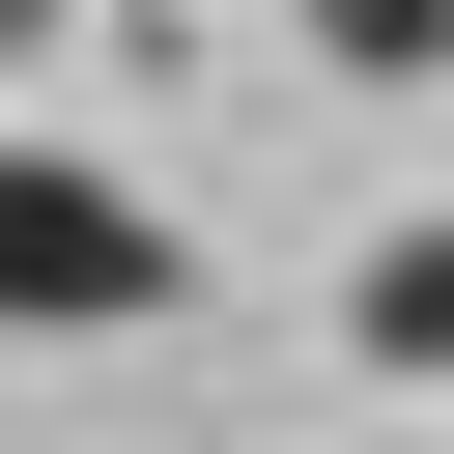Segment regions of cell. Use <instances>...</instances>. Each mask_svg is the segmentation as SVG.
I'll list each match as a JSON object with an SVG mask.
<instances>
[{
	"label": "cell",
	"instance_id": "cell-2",
	"mask_svg": "<svg viewBox=\"0 0 454 454\" xmlns=\"http://www.w3.org/2000/svg\"><path fill=\"white\" fill-rule=\"evenodd\" d=\"M340 340H369V369H454V227H397V255L340 284Z\"/></svg>",
	"mask_w": 454,
	"mask_h": 454
},
{
	"label": "cell",
	"instance_id": "cell-4",
	"mask_svg": "<svg viewBox=\"0 0 454 454\" xmlns=\"http://www.w3.org/2000/svg\"><path fill=\"white\" fill-rule=\"evenodd\" d=\"M28 28H57V0H0V57H28Z\"/></svg>",
	"mask_w": 454,
	"mask_h": 454
},
{
	"label": "cell",
	"instance_id": "cell-3",
	"mask_svg": "<svg viewBox=\"0 0 454 454\" xmlns=\"http://www.w3.org/2000/svg\"><path fill=\"white\" fill-rule=\"evenodd\" d=\"M312 57H340V85H426V57H454V0H312Z\"/></svg>",
	"mask_w": 454,
	"mask_h": 454
},
{
	"label": "cell",
	"instance_id": "cell-1",
	"mask_svg": "<svg viewBox=\"0 0 454 454\" xmlns=\"http://www.w3.org/2000/svg\"><path fill=\"white\" fill-rule=\"evenodd\" d=\"M199 255H170V199L142 170H85V142H0V312H170Z\"/></svg>",
	"mask_w": 454,
	"mask_h": 454
}]
</instances>
